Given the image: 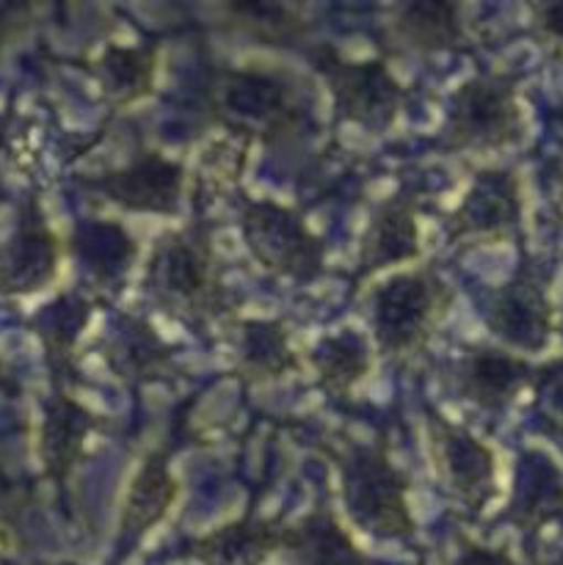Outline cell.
I'll return each instance as SVG.
<instances>
[{
    "instance_id": "1",
    "label": "cell",
    "mask_w": 563,
    "mask_h": 565,
    "mask_svg": "<svg viewBox=\"0 0 563 565\" xmlns=\"http://www.w3.org/2000/svg\"><path fill=\"white\" fill-rule=\"evenodd\" d=\"M144 292L169 318L210 329L232 315V292L224 281V265L204 218H193L155 241L144 265Z\"/></svg>"
},
{
    "instance_id": "10",
    "label": "cell",
    "mask_w": 563,
    "mask_h": 565,
    "mask_svg": "<svg viewBox=\"0 0 563 565\" xmlns=\"http://www.w3.org/2000/svg\"><path fill=\"white\" fill-rule=\"evenodd\" d=\"M436 475L456 505L480 516L497 500V456L484 439L439 412L425 414Z\"/></svg>"
},
{
    "instance_id": "4",
    "label": "cell",
    "mask_w": 563,
    "mask_h": 565,
    "mask_svg": "<svg viewBox=\"0 0 563 565\" xmlns=\"http://www.w3.org/2000/svg\"><path fill=\"white\" fill-rule=\"evenodd\" d=\"M340 494L348 519L362 533L381 541H408L417 533L408 491L412 483L395 467L384 436L375 441H351L334 452Z\"/></svg>"
},
{
    "instance_id": "21",
    "label": "cell",
    "mask_w": 563,
    "mask_h": 565,
    "mask_svg": "<svg viewBox=\"0 0 563 565\" xmlns=\"http://www.w3.org/2000/svg\"><path fill=\"white\" fill-rule=\"evenodd\" d=\"M92 298L72 290L50 301L33 320V329L42 340L44 359H47V367L59 392H64L66 384L77 381V348H81L83 331L92 323Z\"/></svg>"
},
{
    "instance_id": "19",
    "label": "cell",
    "mask_w": 563,
    "mask_h": 565,
    "mask_svg": "<svg viewBox=\"0 0 563 565\" xmlns=\"http://www.w3.org/2000/svg\"><path fill=\"white\" fill-rule=\"evenodd\" d=\"M506 519L528 533L563 522V472L546 452L524 450L519 456Z\"/></svg>"
},
{
    "instance_id": "24",
    "label": "cell",
    "mask_w": 563,
    "mask_h": 565,
    "mask_svg": "<svg viewBox=\"0 0 563 565\" xmlns=\"http://www.w3.org/2000/svg\"><path fill=\"white\" fill-rule=\"evenodd\" d=\"M279 550L298 565H362L364 555L329 505L282 527Z\"/></svg>"
},
{
    "instance_id": "18",
    "label": "cell",
    "mask_w": 563,
    "mask_h": 565,
    "mask_svg": "<svg viewBox=\"0 0 563 565\" xmlns=\"http://www.w3.org/2000/svg\"><path fill=\"white\" fill-rule=\"evenodd\" d=\"M390 39L395 47L414 55L458 53L469 44L464 9L447 0H412L395 6L390 17Z\"/></svg>"
},
{
    "instance_id": "9",
    "label": "cell",
    "mask_w": 563,
    "mask_h": 565,
    "mask_svg": "<svg viewBox=\"0 0 563 565\" xmlns=\"http://www.w3.org/2000/svg\"><path fill=\"white\" fill-rule=\"evenodd\" d=\"M185 180L188 171L182 160L166 158L160 149H138L119 169L83 180V188L121 213L171 218L180 213Z\"/></svg>"
},
{
    "instance_id": "17",
    "label": "cell",
    "mask_w": 563,
    "mask_h": 565,
    "mask_svg": "<svg viewBox=\"0 0 563 565\" xmlns=\"http://www.w3.org/2000/svg\"><path fill=\"white\" fill-rule=\"evenodd\" d=\"M180 500V483L171 475L169 452L152 450L141 458L119 505V544L136 546L147 539Z\"/></svg>"
},
{
    "instance_id": "8",
    "label": "cell",
    "mask_w": 563,
    "mask_h": 565,
    "mask_svg": "<svg viewBox=\"0 0 563 565\" xmlns=\"http://www.w3.org/2000/svg\"><path fill=\"white\" fill-rule=\"evenodd\" d=\"M486 329L511 353H541L555 331V307H552L546 276L524 254L517 270L491 290L484 307Z\"/></svg>"
},
{
    "instance_id": "22",
    "label": "cell",
    "mask_w": 563,
    "mask_h": 565,
    "mask_svg": "<svg viewBox=\"0 0 563 565\" xmlns=\"http://www.w3.org/2000/svg\"><path fill=\"white\" fill-rule=\"evenodd\" d=\"M301 370L290 329L282 320H241L235 331V373L252 386L276 384Z\"/></svg>"
},
{
    "instance_id": "7",
    "label": "cell",
    "mask_w": 563,
    "mask_h": 565,
    "mask_svg": "<svg viewBox=\"0 0 563 565\" xmlns=\"http://www.w3.org/2000/svg\"><path fill=\"white\" fill-rule=\"evenodd\" d=\"M237 226H241L243 246L265 274L298 285H309L323 274V237L290 204L241 196Z\"/></svg>"
},
{
    "instance_id": "25",
    "label": "cell",
    "mask_w": 563,
    "mask_h": 565,
    "mask_svg": "<svg viewBox=\"0 0 563 565\" xmlns=\"http://www.w3.org/2000/svg\"><path fill=\"white\" fill-rule=\"evenodd\" d=\"M282 524L254 513L210 530L191 544V555L202 565H263L279 550Z\"/></svg>"
},
{
    "instance_id": "27",
    "label": "cell",
    "mask_w": 563,
    "mask_h": 565,
    "mask_svg": "<svg viewBox=\"0 0 563 565\" xmlns=\"http://www.w3.org/2000/svg\"><path fill=\"white\" fill-rule=\"evenodd\" d=\"M221 14L237 33L268 47H304V44L307 50L312 47L315 25L296 6L254 0V3L221 6Z\"/></svg>"
},
{
    "instance_id": "32",
    "label": "cell",
    "mask_w": 563,
    "mask_h": 565,
    "mask_svg": "<svg viewBox=\"0 0 563 565\" xmlns=\"http://www.w3.org/2000/svg\"><path fill=\"white\" fill-rule=\"evenodd\" d=\"M11 546H14V535H11L9 530H6L3 524H0V557L9 555Z\"/></svg>"
},
{
    "instance_id": "11",
    "label": "cell",
    "mask_w": 563,
    "mask_h": 565,
    "mask_svg": "<svg viewBox=\"0 0 563 565\" xmlns=\"http://www.w3.org/2000/svg\"><path fill=\"white\" fill-rule=\"evenodd\" d=\"M522 230V185L511 169H480L461 202L445 221L447 243L456 248L495 246Z\"/></svg>"
},
{
    "instance_id": "12",
    "label": "cell",
    "mask_w": 563,
    "mask_h": 565,
    "mask_svg": "<svg viewBox=\"0 0 563 565\" xmlns=\"http://www.w3.org/2000/svg\"><path fill=\"white\" fill-rule=\"evenodd\" d=\"M419 246V199L408 188H397L381 199L370 213L368 226L359 237L357 281L392 268V265L417 263Z\"/></svg>"
},
{
    "instance_id": "23",
    "label": "cell",
    "mask_w": 563,
    "mask_h": 565,
    "mask_svg": "<svg viewBox=\"0 0 563 565\" xmlns=\"http://www.w3.org/2000/svg\"><path fill=\"white\" fill-rule=\"evenodd\" d=\"M72 254L86 268L97 292H119L138 259V243L119 221H86L75 226Z\"/></svg>"
},
{
    "instance_id": "5",
    "label": "cell",
    "mask_w": 563,
    "mask_h": 565,
    "mask_svg": "<svg viewBox=\"0 0 563 565\" xmlns=\"http://www.w3.org/2000/svg\"><path fill=\"white\" fill-rule=\"evenodd\" d=\"M522 138L524 110L513 75L480 72L447 97L442 143L450 152L495 154L517 147Z\"/></svg>"
},
{
    "instance_id": "6",
    "label": "cell",
    "mask_w": 563,
    "mask_h": 565,
    "mask_svg": "<svg viewBox=\"0 0 563 565\" xmlns=\"http://www.w3.org/2000/svg\"><path fill=\"white\" fill-rule=\"evenodd\" d=\"M307 58L329 88L337 121L373 136L395 125L408 92L384 58H346L331 44H312Z\"/></svg>"
},
{
    "instance_id": "31",
    "label": "cell",
    "mask_w": 563,
    "mask_h": 565,
    "mask_svg": "<svg viewBox=\"0 0 563 565\" xmlns=\"http://www.w3.org/2000/svg\"><path fill=\"white\" fill-rule=\"evenodd\" d=\"M550 207L563 224V158L555 160L550 169Z\"/></svg>"
},
{
    "instance_id": "33",
    "label": "cell",
    "mask_w": 563,
    "mask_h": 565,
    "mask_svg": "<svg viewBox=\"0 0 563 565\" xmlns=\"http://www.w3.org/2000/svg\"><path fill=\"white\" fill-rule=\"evenodd\" d=\"M3 381H6V373H3V362H0V386H3Z\"/></svg>"
},
{
    "instance_id": "13",
    "label": "cell",
    "mask_w": 563,
    "mask_h": 565,
    "mask_svg": "<svg viewBox=\"0 0 563 565\" xmlns=\"http://www.w3.org/2000/svg\"><path fill=\"white\" fill-rule=\"evenodd\" d=\"M61 270V241L39 204H28L11 241L0 248V292L36 296L55 285Z\"/></svg>"
},
{
    "instance_id": "16",
    "label": "cell",
    "mask_w": 563,
    "mask_h": 565,
    "mask_svg": "<svg viewBox=\"0 0 563 565\" xmlns=\"http://www.w3.org/2000/svg\"><path fill=\"white\" fill-rule=\"evenodd\" d=\"M103 425L99 414L66 392L55 390V395L44 401L39 425V458L44 478L55 486H66L86 458L88 441L97 430H103Z\"/></svg>"
},
{
    "instance_id": "15",
    "label": "cell",
    "mask_w": 563,
    "mask_h": 565,
    "mask_svg": "<svg viewBox=\"0 0 563 565\" xmlns=\"http://www.w3.org/2000/svg\"><path fill=\"white\" fill-rule=\"evenodd\" d=\"M103 362L127 386L163 384L180 375L177 353L141 315H121L103 342Z\"/></svg>"
},
{
    "instance_id": "29",
    "label": "cell",
    "mask_w": 563,
    "mask_h": 565,
    "mask_svg": "<svg viewBox=\"0 0 563 565\" xmlns=\"http://www.w3.org/2000/svg\"><path fill=\"white\" fill-rule=\"evenodd\" d=\"M530 28L533 36L552 58H563V3L530 6Z\"/></svg>"
},
{
    "instance_id": "28",
    "label": "cell",
    "mask_w": 563,
    "mask_h": 565,
    "mask_svg": "<svg viewBox=\"0 0 563 565\" xmlns=\"http://www.w3.org/2000/svg\"><path fill=\"white\" fill-rule=\"evenodd\" d=\"M533 412L541 430L563 445V359L535 367Z\"/></svg>"
},
{
    "instance_id": "30",
    "label": "cell",
    "mask_w": 563,
    "mask_h": 565,
    "mask_svg": "<svg viewBox=\"0 0 563 565\" xmlns=\"http://www.w3.org/2000/svg\"><path fill=\"white\" fill-rule=\"evenodd\" d=\"M456 565H519L506 550H486V546L467 544Z\"/></svg>"
},
{
    "instance_id": "20",
    "label": "cell",
    "mask_w": 563,
    "mask_h": 565,
    "mask_svg": "<svg viewBox=\"0 0 563 565\" xmlns=\"http://www.w3.org/2000/svg\"><path fill=\"white\" fill-rule=\"evenodd\" d=\"M88 72L97 81L99 94L105 103L116 110L132 108L155 94L158 83V44L138 42V44H105Z\"/></svg>"
},
{
    "instance_id": "2",
    "label": "cell",
    "mask_w": 563,
    "mask_h": 565,
    "mask_svg": "<svg viewBox=\"0 0 563 565\" xmlns=\"http://www.w3.org/2000/svg\"><path fill=\"white\" fill-rule=\"evenodd\" d=\"M204 99L213 119L246 143H290L307 127V105L290 77L257 64L215 70Z\"/></svg>"
},
{
    "instance_id": "3",
    "label": "cell",
    "mask_w": 563,
    "mask_h": 565,
    "mask_svg": "<svg viewBox=\"0 0 563 565\" xmlns=\"http://www.w3.org/2000/svg\"><path fill=\"white\" fill-rule=\"evenodd\" d=\"M453 301V287L428 265L397 270L370 285L368 318L381 356L395 364L423 356Z\"/></svg>"
},
{
    "instance_id": "26",
    "label": "cell",
    "mask_w": 563,
    "mask_h": 565,
    "mask_svg": "<svg viewBox=\"0 0 563 565\" xmlns=\"http://www.w3.org/2000/svg\"><path fill=\"white\" fill-rule=\"evenodd\" d=\"M307 362L318 381V390L340 401L370 375L368 337L353 329L331 331L309 348Z\"/></svg>"
},
{
    "instance_id": "14",
    "label": "cell",
    "mask_w": 563,
    "mask_h": 565,
    "mask_svg": "<svg viewBox=\"0 0 563 565\" xmlns=\"http://www.w3.org/2000/svg\"><path fill=\"white\" fill-rule=\"evenodd\" d=\"M535 367L506 348L469 345L453 367V384L461 401L489 414H500L533 386Z\"/></svg>"
}]
</instances>
